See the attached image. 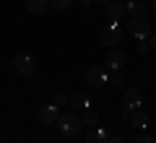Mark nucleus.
Here are the masks:
<instances>
[{"label":"nucleus","mask_w":156,"mask_h":143,"mask_svg":"<svg viewBox=\"0 0 156 143\" xmlns=\"http://www.w3.org/2000/svg\"><path fill=\"white\" fill-rule=\"evenodd\" d=\"M81 125H83V122L78 120L76 115H60V120H57V130L65 138H76L78 133H81Z\"/></svg>","instance_id":"1"},{"label":"nucleus","mask_w":156,"mask_h":143,"mask_svg":"<svg viewBox=\"0 0 156 143\" xmlns=\"http://www.w3.org/2000/svg\"><path fill=\"white\" fill-rule=\"evenodd\" d=\"M122 42V29H120V23H107L104 29H101V44H107V47H115V44Z\"/></svg>","instance_id":"2"},{"label":"nucleus","mask_w":156,"mask_h":143,"mask_svg":"<svg viewBox=\"0 0 156 143\" xmlns=\"http://www.w3.org/2000/svg\"><path fill=\"white\" fill-rule=\"evenodd\" d=\"M128 31L140 42V39H148L151 37V23L146 21V18H130V21H128Z\"/></svg>","instance_id":"3"},{"label":"nucleus","mask_w":156,"mask_h":143,"mask_svg":"<svg viewBox=\"0 0 156 143\" xmlns=\"http://www.w3.org/2000/svg\"><path fill=\"white\" fill-rule=\"evenodd\" d=\"M37 117L42 125H57V120H60V112H57V104H44L37 109Z\"/></svg>","instance_id":"4"},{"label":"nucleus","mask_w":156,"mask_h":143,"mask_svg":"<svg viewBox=\"0 0 156 143\" xmlns=\"http://www.w3.org/2000/svg\"><path fill=\"white\" fill-rule=\"evenodd\" d=\"M13 68H16V73H21V76H34L37 63H34L29 55H16L13 57Z\"/></svg>","instance_id":"5"},{"label":"nucleus","mask_w":156,"mask_h":143,"mask_svg":"<svg viewBox=\"0 0 156 143\" xmlns=\"http://www.w3.org/2000/svg\"><path fill=\"white\" fill-rule=\"evenodd\" d=\"M140 104H143V94H140V88H128V91L122 94V107L125 109H140Z\"/></svg>","instance_id":"6"},{"label":"nucleus","mask_w":156,"mask_h":143,"mask_svg":"<svg viewBox=\"0 0 156 143\" xmlns=\"http://www.w3.org/2000/svg\"><path fill=\"white\" fill-rule=\"evenodd\" d=\"M86 83H89L91 88H101V86H107V73L101 70L99 65L89 68V70H86Z\"/></svg>","instance_id":"7"},{"label":"nucleus","mask_w":156,"mask_h":143,"mask_svg":"<svg viewBox=\"0 0 156 143\" xmlns=\"http://www.w3.org/2000/svg\"><path fill=\"white\" fill-rule=\"evenodd\" d=\"M125 5L122 3H120V0H109V3H107V18H109L112 23H120L125 18Z\"/></svg>","instance_id":"8"},{"label":"nucleus","mask_w":156,"mask_h":143,"mask_svg":"<svg viewBox=\"0 0 156 143\" xmlns=\"http://www.w3.org/2000/svg\"><path fill=\"white\" fill-rule=\"evenodd\" d=\"M104 65L109 68V70H120V68L125 65V52L122 50H109L104 57Z\"/></svg>","instance_id":"9"},{"label":"nucleus","mask_w":156,"mask_h":143,"mask_svg":"<svg viewBox=\"0 0 156 143\" xmlns=\"http://www.w3.org/2000/svg\"><path fill=\"white\" fill-rule=\"evenodd\" d=\"M125 11L130 13V18H146V3L143 0H130L125 5Z\"/></svg>","instance_id":"10"},{"label":"nucleus","mask_w":156,"mask_h":143,"mask_svg":"<svg viewBox=\"0 0 156 143\" xmlns=\"http://www.w3.org/2000/svg\"><path fill=\"white\" fill-rule=\"evenodd\" d=\"M107 138H109V135H107V130H104V127H99V125L91 127V130L86 133V143H107Z\"/></svg>","instance_id":"11"},{"label":"nucleus","mask_w":156,"mask_h":143,"mask_svg":"<svg viewBox=\"0 0 156 143\" xmlns=\"http://www.w3.org/2000/svg\"><path fill=\"white\" fill-rule=\"evenodd\" d=\"M130 122H133V127L143 130V127H148V115H146L143 109H133L130 112Z\"/></svg>","instance_id":"12"},{"label":"nucleus","mask_w":156,"mask_h":143,"mask_svg":"<svg viewBox=\"0 0 156 143\" xmlns=\"http://www.w3.org/2000/svg\"><path fill=\"white\" fill-rule=\"evenodd\" d=\"M68 102H70V104H76V107H91V99H89V94L86 91H73L70 96H68Z\"/></svg>","instance_id":"13"},{"label":"nucleus","mask_w":156,"mask_h":143,"mask_svg":"<svg viewBox=\"0 0 156 143\" xmlns=\"http://www.w3.org/2000/svg\"><path fill=\"white\" fill-rule=\"evenodd\" d=\"M26 8L39 16V13H44L47 8H52V5H50V0H26Z\"/></svg>","instance_id":"14"},{"label":"nucleus","mask_w":156,"mask_h":143,"mask_svg":"<svg viewBox=\"0 0 156 143\" xmlns=\"http://www.w3.org/2000/svg\"><path fill=\"white\" fill-rule=\"evenodd\" d=\"M96 122H99L96 112L91 109V107H86V115H83V125H91V127H96Z\"/></svg>","instance_id":"15"},{"label":"nucleus","mask_w":156,"mask_h":143,"mask_svg":"<svg viewBox=\"0 0 156 143\" xmlns=\"http://www.w3.org/2000/svg\"><path fill=\"white\" fill-rule=\"evenodd\" d=\"M50 5H52V8H57V11H65V8H70V5H73V0H50Z\"/></svg>","instance_id":"16"},{"label":"nucleus","mask_w":156,"mask_h":143,"mask_svg":"<svg viewBox=\"0 0 156 143\" xmlns=\"http://www.w3.org/2000/svg\"><path fill=\"white\" fill-rule=\"evenodd\" d=\"M107 83H112V86H122V83H125V78H122V73H112V76L109 78H107Z\"/></svg>","instance_id":"17"},{"label":"nucleus","mask_w":156,"mask_h":143,"mask_svg":"<svg viewBox=\"0 0 156 143\" xmlns=\"http://www.w3.org/2000/svg\"><path fill=\"white\" fill-rule=\"evenodd\" d=\"M148 52H151L148 42H146V39H140V42H138V55H148Z\"/></svg>","instance_id":"18"},{"label":"nucleus","mask_w":156,"mask_h":143,"mask_svg":"<svg viewBox=\"0 0 156 143\" xmlns=\"http://www.w3.org/2000/svg\"><path fill=\"white\" fill-rule=\"evenodd\" d=\"M55 104H57V107L68 104V96H65V94H62V91H57V94H55Z\"/></svg>","instance_id":"19"},{"label":"nucleus","mask_w":156,"mask_h":143,"mask_svg":"<svg viewBox=\"0 0 156 143\" xmlns=\"http://www.w3.org/2000/svg\"><path fill=\"white\" fill-rule=\"evenodd\" d=\"M107 143H125V138L122 135H109V138H107Z\"/></svg>","instance_id":"20"},{"label":"nucleus","mask_w":156,"mask_h":143,"mask_svg":"<svg viewBox=\"0 0 156 143\" xmlns=\"http://www.w3.org/2000/svg\"><path fill=\"white\" fill-rule=\"evenodd\" d=\"M135 143H154V138H151V135H138Z\"/></svg>","instance_id":"21"},{"label":"nucleus","mask_w":156,"mask_h":143,"mask_svg":"<svg viewBox=\"0 0 156 143\" xmlns=\"http://www.w3.org/2000/svg\"><path fill=\"white\" fill-rule=\"evenodd\" d=\"M146 42H148V47H151V50H156V34H151V37L146 39Z\"/></svg>","instance_id":"22"},{"label":"nucleus","mask_w":156,"mask_h":143,"mask_svg":"<svg viewBox=\"0 0 156 143\" xmlns=\"http://www.w3.org/2000/svg\"><path fill=\"white\" fill-rule=\"evenodd\" d=\"M81 3H83V5H91V0H81Z\"/></svg>","instance_id":"23"},{"label":"nucleus","mask_w":156,"mask_h":143,"mask_svg":"<svg viewBox=\"0 0 156 143\" xmlns=\"http://www.w3.org/2000/svg\"><path fill=\"white\" fill-rule=\"evenodd\" d=\"M99 3H109V0H99Z\"/></svg>","instance_id":"24"},{"label":"nucleus","mask_w":156,"mask_h":143,"mask_svg":"<svg viewBox=\"0 0 156 143\" xmlns=\"http://www.w3.org/2000/svg\"><path fill=\"white\" fill-rule=\"evenodd\" d=\"M154 8H156V0H154Z\"/></svg>","instance_id":"25"}]
</instances>
